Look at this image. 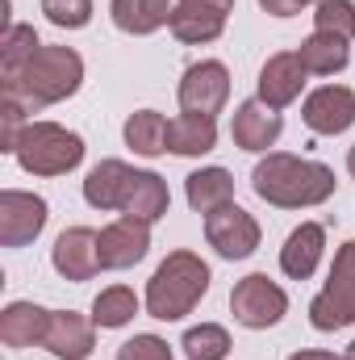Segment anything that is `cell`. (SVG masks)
<instances>
[{
    "label": "cell",
    "mask_w": 355,
    "mask_h": 360,
    "mask_svg": "<svg viewBox=\"0 0 355 360\" xmlns=\"http://www.w3.org/2000/svg\"><path fill=\"white\" fill-rule=\"evenodd\" d=\"M151 248V222L138 218H117L96 235V252H100V269H134Z\"/></svg>",
    "instance_id": "cell-11"
},
{
    "label": "cell",
    "mask_w": 355,
    "mask_h": 360,
    "mask_svg": "<svg viewBox=\"0 0 355 360\" xmlns=\"http://www.w3.org/2000/svg\"><path fill=\"white\" fill-rule=\"evenodd\" d=\"M209 293V264L196 252H172L147 281V314L159 323H180Z\"/></svg>",
    "instance_id": "cell-3"
},
{
    "label": "cell",
    "mask_w": 355,
    "mask_h": 360,
    "mask_svg": "<svg viewBox=\"0 0 355 360\" xmlns=\"http://www.w3.org/2000/svg\"><path fill=\"white\" fill-rule=\"evenodd\" d=\"M134 314H138V297H134V289H126V285H109V289H100L96 302H92V323L105 327V331L126 327Z\"/></svg>",
    "instance_id": "cell-26"
},
{
    "label": "cell",
    "mask_w": 355,
    "mask_h": 360,
    "mask_svg": "<svg viewBox=\"0 0 355 360\" xmlns=\"http://www.w3.org/2000/svg\"><path fill=\"white\" fill-rule=\"evenodd\" d=\"M301 117L314 134H343L355 126V89L343 84H322L305 96Z\"/></svg>",
    "instance_id": "cell-12"
},
{
    "label": "cell",
    "mask_w": 355,
    "mask_h": 360,
    "mask_svg": "<svg viewBox=\"0 0 355 360\" xmlns=\"http://www.w3.org/2000/svg\"><path fill=\"white\" fill-rule=\"evenodd\" d=\"M80 84H84V59L72 46H38L21 72L4 76V105L34 113L42 105H59L76 96Z\"/></svg>",
    "instance_id": "cell-1"
},
{
    "label": "cell",
    "mask_w": 355,
    "mask_h": 360,
    "mask_svg": "<svg viewBox=\"0 0 355 360\" xmlns=\"http://www.w3.org/2000/svg\"><path fill=\"white\" fill-rule=\"evenodd\" d=\"M305 63H301V55L297 51H280V55H272L264 68H260V101L272 105V109H284V105H293L301 89H305Z\"/></svg>",
    "instance_id": "cell-15"
},
{
    "label": "cell",
    "mask_w": 355,
    "mask_h": 360,
    "mask_svg": "<svg viewBox=\"0 0 355 360\" xmlns=\"http://www.w3.org/2000/svg\"><path fill=\"white\" fill-rule=\"evenodd\" d=\"M42 13L59 30H84L92 21V0H42Z\"/></svg>",
    "instance_id": "cell-30"
},
{
    "label": "cell",
    "mask_w": 355,
    "mask_h": 360,
    "mask_svg": "<svg viewBox=\"0 0 355 360\" xmlns=\"http://www.w3.org/2000/svg\"><path fill=\"white\" fill-rule=\"evenodd\" d=\"M288 360H343V356H330V352H314V348H305V352H297V356Z\"/></svg>",
    "instance_id": "cell-33"
},
{
    "label": "cell",
    "mask_w": 355,
    "mask_h": 360,
    "mask_svg": "<svg viewBox=\"0 0 355 360\" xmlns=\"http://www.w3.org/2000/svg\"><path fill=\"white\" fill-rule=\"evenodd\" d=\"M260 4H264V13H272V17H293L305 4H322V0H260Z\"/></svg>",
    "instance_id": "cell-32"
},
{
    "label": "cell",
    "mask_w": 355,
    "mask_h": 360,
    "mask_svg": "<svg viewBox=\"0 0 355 360\" xmlns=\"http://www.w3.org/2000/svg\"><path fill=\"white\" fill-rule=\"evenodd\" d=\"M280 130H284L280 113H276L272 105H264L260 96L243 101V105L234 109V122H230V139H234V147H243V151H267V147L280 139Z\"/></svg>",
    "instance_id": "cell-16"
},
{
    "label": "cell",
    "mask_w": 355,
    "mask_h": 360,
    "mask_svg": "<svg viewBox=\"0 0 355 360\" xmlns=\"http://www.w3.org/2000/svg\"><path fill=\"white\" fill-rule=\"evenodd\" d=\"M117 360H172V348L159 335H134L117 348Z\"/></svg>",
    "instance_id": "cell-31"
},
{
    "label": "cell",
    "mask_w": 355,
    "mask_h": 360,
    "mask_svg": "<svg viewBox=\"0 0 355 360\" xmlns=\"http://www.w3.org/2000/svg\"><path fill=\"white\" fill-rule=\"evenodd\" d=\"M297 55H301V63H305L309 76H335V72H343V68L351 63L347 38H335V34H322V30H314V34L301 42Z\"/></svg>",
    "instance_id": "cell-23"
},
{
    "label": "cell",
    "mask_w": 355,
    "mask_h": 360,
    "mask_svg": "<svg viewBox=\"0 0 355 360\" xmlns=\"http://www.w3.org/2000/svg\"><path fill=\"white\" fill-rule=\"evenodd\" d=\"M230 310H234V319H239L243 327L267 331V327H276V323L284 319L288 297H284V289H280L267 272H251V276H243V281L230 289Z\"/></svg>",
    "instance_id": "cell-6"
},
{
    "label": "cell",
    "mask_w": 355,
    "mask_h": 360,
    "mask_svg": "<svg viewBox=\"0 0 355 360\" xmlns=\"http://www.w3.org/2000/svg\"><path fill=\"white\" fill-rule=\"evenodd\" d=\"M217 147V122L205 113H180L168 122V151L176 155H205Z\"/></svg>",
    "instance_id": "cell-22"
},
{
    "label": "cell",
    "mask_w": 355,
    "mask_h": 360,
    "mask_svg": "<svg viewBox=\"0 0 355 360\" xmlns=\"http://www.w3.org/2000/svg\"><path fill=\"white\" fill-rule=\"evenodd\" d=\"M226 101H230V72H226V63L201 59V63H192L184 72V80H180V105H184V113L213 117V113H222Z\"/></svg>",
    "instance_id": "cell-9"
},
{
    "label": "cell",
    "mask_w": 355,
    "mask_h": 360,
    "mask_svg": "<svg viewBox=\"0 0 355 360\" xmlns=\"http://www.w3.org/2000/svg\"><path fill=\"white\" fill-rule=\"evenodd\" d=\"M314 25L322 34H335V38H355V4L351 0H322L318 13H314Z\"/></svg>",
    "instance_id": "cell-29"
},
{
    "label": "cell",
    "mask_w": 355,
    "mask_h": 360,
    "mask_svg": "<svg viewBox=\"0 0 355 360\" xmlns=\"http://www.w3.org/2000/svg\"><path fill=\"white\" fill-rule=\"evenodd\" d=\"M347 172H351V176H355V147H351V151H347Z\"/></svg>",
    "instance_id": "cell-34"
},
{
    "label": "cell",
    "mask_w": 355,
    "mask_h": 360,
    "mask_svg": "<svg viewBox=\"0 0 355 360\" xmlns=\"http://www.w3.org/2000/svg\"><path fill=\"white\" fill-rule=\"evenodd\" d=\"M255 197L280 210H309L335 197V172L318 160H301L288 151H267L251 172Z\"/></svg>",
    "instance_id": "cell-2"
},
{
    "label": "cell",
    "mask_w": 355,
    "mask_h": 360,
    "mask_svg": "<svg viewBox=\"0 0 355 360\" xmlns=\"http://www.w3.org/2000/svg\"><path fill=\"white\" fill-rule=\"evenodd\" d=\"M134 184V168L121 160H100L84 180V201L92 210H121Z\"/></svg>",
    "instance_id": "cell-17"
},
{
    "label": "cell",
    "mask_w": 355,
    "mask_h": 360,
    "mask_svg": "<svg viewBox=\"0 0 355 360\" xmlns=\"http://www.w3.org/2000/svg\"><path fill=\"white\" fill-rule=\"evenodd\" d=\"M51 327V310L34 306V302H8L0 314V344L4 348H34L46 340Z\"/></svg>",
    "instance_id": "cell-18"
},
{
    "label": "cell",
    "mask_w": 355,
    "mask_h": 360,
    "mask_svg": "<svg viewBox=\"0 0 355 360\" xmlns=\"http://www.w3.org/2000/svg\"><path fill=\"white\" fill-rule=\"evenodd\" d=\"M42 348L55 352L59 360H88L96 348V323L76 310H51V327H46Z\"/></svg>",
    "instance_id": "cell-13"
},
{
    "label": "cell",
    "mask_w": 355,
    "mask_h": 360,
    "mask_svg": "<svg viewBox=\"0 0 355 360\" xmlns=\"http://www.w3.org/2000/svg\"><path fill=\"white\" fill-rule=\"evenodd\" d=\"M126 147H130L134 155H147V160L163 155V151H168V117L155 113V109L130 113V122H126Z\"/></svg>",
    "instance_id": "cell-25"
},
{
    "label": "cell",
    "mask_w": 355,
    "mask_h": 360,
    "mask_svg": "<svg viewBox=\"0 0 355 360\" xmlns=\"http://www.w3.org/2000/svg\"><path fill=\"white\" fill-rule=\"evenodd\" d=\"M205 239L222 260H247L260 248V222L243 205L230 201V205L205 214Z\"/></svg>",
    "instance_id": "cell-7"
},
{
    "label": "cell",
    "mask_w": 355,
    "mask_h": 360,
    "mask_svg": "<svg viewBox=\"0 0 355 360\" xmlns=\"http://www.w3.org/2000/svg\"><path fill=\"white\" fill-rule=\"evenodd\" d=\"M172 205V193L159 172H134V184H130V197L121 205L126 218H138V222H159Z\"/></svg>",
    "instance_id": "cell-21"
},
{
    "label": "cell",
    "mask_w": 355,
    "mask_h": 360,
    "mask_svg": "<svg viewBox=\"0 0 355 360\" xmlns=\"http://www.w3.org/2000/svg\"><path fill=\"white\" fill-rule=\"evenodd\" d=\"M38 46H42V42H38L34 25H8V30H4V42H0V72H4V76L21 72V68L34 59Z\"/></svg>",
    "instance_id": "cell-28"
},
{
    "label": "cell",
    "mask_w": 355,
    "mask_h": 360,
    "mask_svg": "<svg viewBox=\"0 0 355 360\" xmlns=\"http://www.w3.org/2000/svg\"><path fill=\"white\" fill-rule=\"evenodd\" d=\"M172 8L176 0H113L109 13H113V25L121 34H155L159 25H172Z\"/></svg>",
    "instance_id": "cell-20"
},
{
    "label": "cell",
    "mask_w": 355,
    "mask_h": 360,
    "mask_svg": "<svg viewBox=\"0 0 355 360\" xmlns=\"http://www.w3.org/2000/svg\"><path fill=\"white\" fill-rule=\"evenodd\" d=\"M309 323L318 331H343L355 323V239H347L335 252L322 293L309 302Z\"/></svg>",
    "instance_id": "cell-5"
},
{
    "label": "cell",
    "mask_w": 355,
    "mask_h": 360,
    "mask_svg": "<svg viewBox=\"0 0 355 360\" xmlns=\"http://www.w3.org/2000/svg\"><path fill=\"white\" fill-rule=\"evenodd\" d=\"M17 164L29 176H63L72 168H80L84 160V139L59 122H25L13 147Z\"/></svg>",
    "instance_id": "cell-4"
},
{
    "label": "cell",
    "mask_w": 355,
    "mask_h": 360,
    "mask_svg": "<svg viewBox=\"0 0 355 360\" xmlns=\"http://www.w3.org/2000/svg\"><path fill=\"white\" fill-rule=\"evenodd\" d=\"M322 252H326V231L318 222H301L284 239V248H280V269H284V276H293V281H305V276H314Z\"/></svg>",
    "instance_id": "cell-19"
},
{
    "label": "cell",
    "mask_w": 355,
    "mask_h": 360,
    "mask_svg": "<svg viewBox=\"0 0 355 360\" xmlns=\"http://www.w3.org/2000/svg\"><path fill=\"white\" fill-rule=\"evenodd\" d=\"M234 13V0H176L172 8V34L180 42H213L226 30V17Z\"/></svg>",
    "instance_id": "cell-10"
},
{
    "label": "cell",
    "mask_w": 355,
    "mask_h": 360,
    "mask_svg": "<svg viewBox=\"0 0 355 360\" xmlns=\"http://www.w3.org/2000/svg\"><path fill=\"white\" fill-rule=\"evenodd\" d=\"M180 348H184L188 360H226V352H230V331L217 327V323H201V327H192L184 335Z\"/></svg>",
    "instance_id": "cell-27"
},
{
    "label": "cell",
    "mask_w": 355,
    "mask_h": 360,
    "mask_svg": "<svg viewBox=\"0 0 355 360\" xmlns=\"http://www.w3.org/2000/svg\"><path fill=\"white\" fill-rule=\"evenodd\" d=\"M343 360H355V344H351V348H347V356H343Z\"/></svg>",
    "instance_id": "cell-35"
},
{
    "label": "cell",
    "mask_w": 355,
    "mask_h": 360,
    "mask_svg": "<svg viewBox=\"0 0 355 360\" xmlns=\"http://www.w3.org/2000/svg\"><path fill=\"white\" fill-rule=\"evenodd\" d=\"M51 264L67 281H92L100 272V252H96V231L88 226H72L55 239L51 248Z\"/></svg>",
    "instance_id": "cell-14"
},
{
    "label": "cell",
    "mask_w": 355,
    "mask_h": 360,
    "mask_svg": "<svg viewBox=\"0 0 355 360\" xmlns=\"http://www.w3.org/2000/svg\"><path fill=\"white\" fill-rule=\"evenodd\" d=\"M184 193H188V205L196 214H213V210L234 201V176L226 168H201V172L188 176Z\"/></svg>",
    "instance_id": "cell-24"
},
{
    "label": "cell",
    "mask_w": 355,
    "mask_h": 360,
    "mask_svg": "<svg viewBox=\"0 0 355 360\" xmlns=\"http://www.w3.org/2000/svg\"><path fill=\"white\" fill-rule=\"evenodd\" d=\"M46 201L38 193H21V188H4L0 193V243L4 248H25L42 235L46 226Z\"/></svg>",
    "instance_id": "cell-8"
}]
</instances>
